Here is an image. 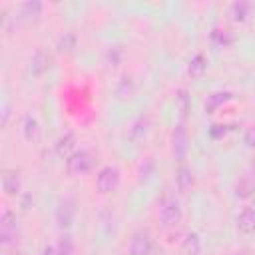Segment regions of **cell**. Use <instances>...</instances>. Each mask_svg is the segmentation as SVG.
<instances>
[{
	"instance_id": "1",
	"label": "cell",
	"mask_w": 255,
	"mask_h": 255,
	"mask_svg": "<svg viewBox=\"0 0 255 255\" xmlns=\"http://www.w3.org/2000/svg\"><path fill=\"white\" fill-rule=\"evenodd\" d=\"M157 215L163 227H173L181 221V205L175 195H163L157 205Z\"/></svg>"
},
{
	"instance_id": "2",
	"label": "cell",
	"mask_w": 255,
	"mask_h": 255,
	"mask_svg": "<svg viewBox=\"0 0 255 255\" xmlns=\"http://www.w3.org/2000/svg\"><path fill=\"white\" fill-rule=\"evenodd\" d=\"M94 167V155L86 149H80V151H74L68 159H66V171L70 175H82V173H88L90 169Z\"/></svg>"
},
{
	"instance_id": "3",
	"label": "cell",
	"mask_w": 255,
	"mask_h": 255,
	"mask_svg": "<svg viewBox=\"0 0 255 255\" xmlns=\"http://www.w3.org/2000/svg\"><path fill=\"white\" fill-rule=\"evenodd\" d=\"M18 225H16V215L12 211H4L0 217V243L4 247L16 245L18 243Z\"/></svg>"
},
{
	"instance_id": "4",
	"label": "cell",
	"mask_w": 255,
	"mask_h": 255,
	"mask_svg": "<svg viewBox=\"0 0 255 255\" xmlns=\"http://www.w3.org/2000/svg\"><path fill=\"white\" fill-rule=\"evenodd\" d=\"M120 185V171L114 167V165H106L98 171V177H96V189L100 193H114Z\"/></svg>"
},
{
	"instance_id": "5",
	"label": "cell",
	"mask_w": 255,
	"mask_h": 255,
	"mask_svg": "<svg viewBox=\"0 0 255 255\" xmlns=\"http://www.w3.org/2000/svg\"><path fill=\"white\" fill-rule=\"evenodd\" d=\"M187 129L183 124H177L171 131V155L177 163H183L187 157Z\"/></svg>"
},
{
	"instance_id": "6",
	"label": "cell",
	"mask_w": 255,
	"mask_h": 255,
	"mask_svg": "<svg viewBox=\"0 0 255 255\" xmlns=\"http://www.w3.org/2000/svg\"><path fill=\"white\" fill-rule=\"evenodd\" d=\"M74 215H76V201H74L72 197L60 199V201H58V207H56V211H54L56 223H58L62 229H66V227L72 225Z\"/></svg>"
},
{
	"instance_id": "7",
	"label": "cell",
	"mask_w": 255,
	"mask_h": 255,
	"mask_svg": "<svg viewBox=\"0 0 255 255\" xmlns=\"http://www.w3.org/2000/svg\"><path fill=\"white\" fill-rule=\"evenodd\" d=\"M151 235L147 229H135L129 239V255H149Z\"/></svg>"
},
{
	"instance_id": "8",
	"label": "cell",
	"mask_w": 255,
	"mask_h": 255,
	"mask_svg": "<svg viewBox=\"0 0 255 255\" xmlns=\"http://www.w3.org/2000/svg\"><path fill=\"white\" fill-rule=\"evenodd\" d=\"M147 131H149V116L147 114H139L131 124H129V129H128V137L131 143H141L145 137H147Z\"/></svg>"
},
{
	"instance_id": "9",
	"label": "cell",
	"mask_w": 255,
	"mask_h": 255,
	"mask_svg": "<svg viewBox=\"0 0 255 255\" xmlns=\"http://www.w3.org/2000/svg\"><path fill=\"white\" fill-rule=\"evenodd\" d=\"M42 14V2L38 0H28V2H22L18 6V12H16V20L22 22V24H34Z\"/></svg>"
},
{
	"instance_id": "10",
	"label": "cell",
	"mask_w": 255,
	"mask_h": 255,
	"mask_svg": "<svg viewBox=\"0 0 255 255\" xmlns=\"http://www.w3.org/2000/svg\"><path fill=\"white\" fill-rule=\"evenodd\" d=\"M2 191L10 197L20 193V173L16 169H4L2 171Z\"/></svg>"
},
{
	"instance_id": "11",
	"label": "cell",
	"mask_w": 255,
	"mask_h": 255,
	"mask_svg": "<svg viewBox=\"0 0 255 255\" xmlns=\"http://www.w3.org/2000/svg\"><path fill=\"white\" fill-rule=\"evenodd\" d=\"M74 147H76V133L74 131H66L58 137L54 149H56V155L58 157H70L74 153Z\"/></svg>"
},
{
	"instance_id": "12",
	"label": "cell",
	"mask_w": 255,
	"mask_h": 255,
	"mask_svg": "<svg viewBox=\"0 0 255 255\" xmlns=\"http://www.w3.org/2000/svg\"><path fill=\"white\" fill-rule=\"evenodd\" d=\"M237 229L243 235H249L255 231V207H243L237 215Z\"/></svg>"
},
{
	"instance_id": "13",
	"label": "cell",
	"mask_w": 255,
	"mask_h": 255,
	"mask_svg": "<svg viewBox=\"0 0 255 255\" xmlns=\"http://www.w3.org/2000/svg\"><path fill=\"white\" fill-rule=\"evenodd\" d=\"M175 183H177V189L181 193H187L191 189V185H193V173H191V169L185 163H179V167L175 171Z\"/></svg>"
},
{
	"instance_id": "14",
	"label": "cell",
	"mask_w": 255,
	"mask_h": 255,
	"mask_svg": "<svg viewBox=\"0 0 255 255\" xmlns=\"http://www.w3.org/2000/svg\"><path fill=\"white\" fill-rule=\"evenodd\" d=\"M201 253V239L197 233H187L181 247H179V255H199Z\"/></svg>"
},
{
	"instance_id": "15",
	"label": "cell",
	"mask_w": 255,
	"mask_h": 255,
	"mask_svg": "<svg viewBox=\"0 0 255 255\" xmlns=\"http://www.w3.org/2000/svg\"><path fill=\"white\" fill-rule=\"evenodd\" d=\"M153 173H155V159L151 155L141 157V161L137 165V179H139V183H147Z\"/></svg>"
},
{
	"instance_id": "16",
	"label": "cell",
	"mask_w": 255,
	"mask_h": 255,
	"mask_svg": "<svg viewBox=\"0 0 255 255\" xmlns=\"http://www.w3.org/2000/svg\"><path fill=\"white\" fill-rule=\"evenodd\" d=\"M50 64H52L50 54L44 52V50H36V54H34V58H32V72H34V74H44V72L50 68Z\"/></svg>"
},
{
	"instance_id": "17",
	"label": "cell",
	"mask_w": 255,
	"mask_h": 255,
	"mask_svg": "<svg viewBox=\"0 0 255 255\" xmlns=\"http://www.w3.org/2000/svg\"><path fill=\"white\" fill-rule=\"evenodd\" d=\"M233 96L229 94V92H215V94H211V96H207V102H205V112L207 114H213L219 106H223L225 102H229Z\"/></svg>"
},
{
	"instance_id": "18",
	"label": "cell",
	"mask_w": 255,
	"mask_h": 255,
	"mask_svg": "<svg viewBox=\"0 0 255 255\" xmlns=\"http://www.w3.org/2000/svg\"><path fill=\"white\" fill-rule=\"evenodd\" d=\"M24 137L28 141H38L40 139V124L34 116L24 118Z\"/></svg>"
},
{
	"instance_id": "19",
	"label": "cell",
	"mask_w": 255,
	"mask_h": 255,
	"mask_svg": "<svg viewBox=\"0 0 255 255\" xmlns=\"http://www.w3.org/2000/svg\"><path fill=\"white\" fill-rule=\"evenodd\" d=\"M249 10H251V4L245 2V0H239V2H233L229 12H231V18L235 22H245L247 16H249Z\"/></svg>"
},
{
	"instance_id": "20",
	"label": "cell",
	"mask_w": 255,
	"mask_h": 255,
	"mask_svg": "<svg viewBox=\"0 0 255 255\" xmlns=\"http://www.w3.org/2000/svg\"><path fill=\"white\" fill-rule=\"evenodd\" d=\"M74 253H76V243L72 235L64 233L56 243V255H74Z\"/></svg>"
},
{
	"instance_id": "21",
	"label": "cell",
	"mask_w": 255,
	"mask_h": 255,
	"mask_svg": "<svg viewBox=\"0 0 255 255\" xmlns=\"http://www.w3.org/2000/svg\"><path fill=\"white\" fill-rule=\"evenodd\" d=\"M205 58H203V54H195L191 60H189V66H187V72H189V76L191 78H199V76H203V72H205Z\"/></svg>"
},
{
	"instance_id": "22",
	"label": "cell",
	"mask_w": 255,
	"mask_h": 255,
	"mask_svg": "<svg viewBox=\"0 0 255 255\" xmlns=\"http://www.w3.org/2000/svg\"><path fill=\"white\" fill-rule=\"evenodd\" d=\"M255 191V183H253V177L251 175H243L235 187V195L237 197H249L251 193Z\"/></svg>"
},
{
	"instance_id": "23",
	"label": "cell",
	"mask_w": 255,
	"mask_h": 255,
	"mask_svg": "<svg viewBox=\"0 0 255 255\" xmlns=\"http://www.w3.org/2000/svg\"><path fill=\"white\" fill-rule=\"evenodd\" d=\"M116 94H118L120 98H129V96L133 94V82H131L129 76H122V80H120L118 86H116Z\"/></svg>"
},
{
	"instance_id": "24",
	"label": "cell",
	"mask_w": 255,
	"mask_h": 255,
	"mask_svg": "<svg viewBox=\"0 0 255 255\" xmlns=\"http://www.w3.org/2000/svg\"><path fill=\"white\" fill-rule=\"evenodd\" d=\"M74 46H76V36L72 32H64V36H60V40H58V50L70 52Z\"/></svg>"
},
{
	"instance_id": "25",
	"label": "cell",
	"mask_w": 255,
	"mask_h": 255,
	"mask_svg": "<svg viewBox=\"0 0 255 255\" xmlns=\"http://www.w3.org/2000/svg\"><path fill=\"white\" fill-rule=\"evenodd\" d=\"M243 141H245V145H247V147L255 149V126H251V128L245 131V137H243Z\"/></svg>"
},
{
	"instance_id": "26",
	"label": "cell",
	"mask_w": 255,
	"mask_h": 255,
	"mask_svg": "<svg viewBox=\"0 0 255 255\" xmlns=\"http://www.w3.org/2000/svg\"><path fill=\"white\" fill-rule=\"evenodd\" d=\"M177 100H179V106H181V116H183V114L187 112V92H185V90H179Z\"/></svg>"
},
{
	"instance_id": "27",
	"label": "cell",
	"mask_w": 255,
	"mask_h": 255,
	"mask_svg": "<svg viewBox=\"0 0 255 255\" xmlns=\"http://www.w3.org/2000/svg\"><path fill=\"white\" fill-rule=\"evenodd\" d=\"M225 126H219V124H215V126H211V129H209V133H211V137H221V135H225Z\"/></svg>"
},
{
	"instance_id": "28",
	"label": "cell",
	"mask_w": 255,
	"mask_h": 255,
	"mask_svg": "<svg viewBox=\"0 0 255 255\" xmlns=\"http://www.w3.org/2000/svg\"><path fill=\"white\" fill-rule=\"evenodd\" d=\"M42 255H56V247H46L42 251Z\"/></svg>"
},
{
	"instance_id": "29",
	"label": "cell",
	"mask_w": 255,
	"mask_h": 255,
	"mask_svg": "<svg viewBox=\"0 0 255 255\" xmlns=\"http://www.w3.org/2000/svg\"><path fill=\"white\" fill-rule=\"evenodd\" d=\"M235 255H249V251H247V249H239Z\"/></svg>"
},
{
	"instance_id": "30",
	"label": "cell",
	"mask_w": 255,
	"mask_h": 255,
	"mask_svg": "<svg viewBox=\"0 0 255 255\" xmlns=\"http://www.w3.org/2000/svg\"><path fill=\"white\" fill-rule=\"evenodd\" d=\"M253 207H255V199H253Z\"/></svg>"
}]
</instances>
